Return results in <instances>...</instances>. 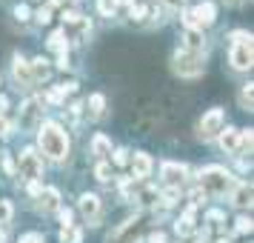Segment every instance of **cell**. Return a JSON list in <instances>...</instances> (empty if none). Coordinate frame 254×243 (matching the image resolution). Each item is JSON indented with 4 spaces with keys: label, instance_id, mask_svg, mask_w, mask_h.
I'll return each instance as SVG.
<instances>
[{
    "label": "cell",
    "instance_id": "obj_39",
    "mask_svg": "<svg viewBox=\"0 0 254 243\" xmlns=\"http://www.w3.org/2000/svg\"><path fill=\"white\" fill-rule=\"evenodd\" d=\"M3 166H6V172H9V174L14 172V163H12V158H6V161H3Z\"/></svg>",
    "mask_w": 254,
    "mask_h": 243
},
{
    "label": "cell",
    "instance_id": "obj_45",
    "mask_svg": "<svg viewBox=\"0 0 254 243\" xmlns=\"http://www.w3.org/2000/svg\"><path fill=\"white\" fill-rule=\"evenodd\" d=\"M49 3H52V6H58V3H60V0H49Z\"/></svg>",
    "mask_w": 254,
    "mask_h": 243
},
{
    "label": "cell",
    "instance_id": "obj_34",
    "mask_svg": "<svg viewBox=\"0 0 254 243\" xmlns=\"http://www.w3.org/2000/svg\"><path fill=\"white\" fill-rule=\"evenodd\" d=\"M14 17H17V20H26V17H29V9H26V6H17V9H14Z\"/></svg>",
    "mask_w": 254,
    "mask_h": 243
},
{
    "label": "cell",
    "instance_id": "obj_17",
    "mask_svg": "<svg viewBox=\"0 0 254 243\" xmlns=\"http://www.w3.org/2000/svg\"><path fill=\"white\" fill-rule=\"evenodd\" d=\"M186 46H189V52H200L203 49V32L200 29H186Z\"/></svg>",
    "mask_w": 254,
    "mask_h": 243
},
{
    "label": "cell",
    "instance_id": "obj_44",
    "mask_svg": "<svg viewBox=\"0 0 254 243\" xmlns=\"http://www.w3.org/2000/svg\"><path fill=\"white\" fill-rule=\"evenodd\" d=\"M0 243H6V232L0 229Z\"/></svg>",
    "mask_w": 254,
    "mask_h": 243
},
{
    "label": "cell",
    "instance_id": "obj_13",
    "mask_svg": "<svg viewBox=\"0 0 254 243\" xmlns=\"http://www.w3.org/2000/svg\"><path fill=\"white\" fill-rule=\"evenodd\" d=\"M77 206H80V212H83L89 220H94L97 215H100V197L86 192V195H80V203H77Z\"/></svg>",
    "mask_w": 254,
    "mask_h": 243
},
{
    "label": "cell",
    "instance_id": "obj_33",
    "mask_svg": "<svg viewBox=\"0 0 254 243\" xmlns=\"http://www.w3.org/2000/svg\"><path fill=\"white\" fill-rule=\"evenodd\" d=\"M60 212V220H63V226H71V209H58Z\"/></svg>",
    "mask_w": 254,
    "mask_h": 243
},
{
    "label": "cell",
    "instance_id": "obj_29",
    "mask_svg": "<svg viewBox=\"0 0 254 243\" xmlns=\"http://www.w3.org/2000/svg\"><path fill=\"white\" fill-rule=\"evenodd\" d=\"M9 218H12V203L3 200V203H0V223H6Z\"/></svg>",
    "mask_w": 254,
    "mask_h": 243
},
{
    "label": "cell",
    "instance_id": "obj_32",
    "mask_svg": "<svg viewBox=\"0 0 254 243\" xmlns=\"http://www.w3.org/2000/svg\"><path fill=\"white\" fill-rule=\"evenodd\" d=\"M37 20H40V23H49V20H52V12H49V6H43V9L37 12Z\"/></svg>",
    "mask_w": 254,
    "mask_h": 243
},
{
    "label": "cell",
    "instance_id": "obj_12",
    "mask_svg": "<svg viewBox=\"0 0 254 243\" xmlns=\"http://www.w3.org/2000/svg\"><path fill=\"white\" fill-rule=\"evenodd\" d=\"M151 166H154V163H151V158L146 155V152H137V155H134V161H131V169H134V177H137V180L149 177Z\"/></svg>",
    "mask_w": 254,
    "mask_h": 243
},
{
    "label": "cell",
    "instance_id": "obj_10",
    "mask_svg": "<svg viewBox=\"0 0 254 243\" xmlns=\"http://www.w3.org/2000/svg\"><path fill=\"white\" fill-rule=\"evenodd\" d=\"M186 177V166H180V163H163V180L172 186H180Z\"/></svg>",
    "mask_w": 254,
    "mask_h": 243
},
{
    "label": "cell",
    "instance_id": "obj_30",
    "mask_svg": "<svg viewBox=\"0 0 254 243\" xmlns=\"http://www.w3.org/2000/svg\"><path fill=\"white\" fill-rule=\"evenodd\" d=\"M115 163H117V166H126V163H128V152L126 149H117L115 152Z\"/></svg>",
    "mask_w": 254,
    "mask_h": 243
},
{
    "label": "cell",
    "instance_id": "obj_46",
    "mask_svg": "<svg viewBox=\"0 0 254 243\" xmlns=\"http://www.w3.org/2000/svg\"><path fill=\"white\" fill-rule=\"evenodd\" d=\"M217 243H229V241H217Z\"/></svg>",
    "mask_w": 254,
    "mask_h": 243
},
{
    "label": "cell",
    "instance_id": "obj_25",
    "mask_svg": "<svg viewBox=\"0 0 254 243\" xmlns=\"http://www.w3.org/2000/svg\"><path fill=\"white\" fill-rule=\"evenodd\" d=\"M234 229L240 232V235L252 232V218H246V215H243V218H237V226H234Z\"/></svg>",
    "mask_w": 254,
    "mask_h": 243
},
{
    "label": "cell",
    "instance_id": "obj_21",
    "mask_svg": "<svg viewBox=\"0 0 254 243\" xmlns=\"http://www.w3.org/2000/svg\"><path fill=\"white\" fill-rule=\"evenodd\" d=\"M49 46L60 52V55H66V32H55V35L49 37Z\"/></svg>",
    "mask_w": 254,
    "mask_h": 243
},
{
    "label": "cell",
    "instance_id": "obj_26",
    "mask_svg": "<svg viewBox=\"0 0 254 243\" xmlns=\"http://www.w3.org/2000/svg\"><path fill=\"white\" fill-rule=\"evenodd\" d=\"M63 97H66V94H63V92H60V86H58V89H52V92H46V100H49V103H63Z\"/></svg>",
    "mask_w": 254,
    "mask_h": 243
},
{
    "label": "cell",
    "instance_id": "obj_24",
    "mask_svg": "<svg viewBox=\"0 0 254 243\" xmlns=\"http://www.w3.org/2000/svg\"><path fill=\"white\" fill-rule=\"evenodd\" d=\"M97 9H100V14H106V17H112L117 9V0H97Z\"/></svg>",
    "mask_w": 254,
    "mask_h": 243
},
{
    "label": "cell",
    "instance_id": "obj_28",
    "mask_svg": "<svg viewBox=\"0 0 254 243\" xmlns=\"http://www.w3.org/2000/svg\"><path fill=\"white\" fill-rule=\"evenodd\" d=\"M240 146L246 152H252V129H246V132H240Z\"/></svg>",
    "mask_w": 254,
    "mask_h": 243
},
{
    "label": "cell",
    "instance_id": "obj_37",
    "mask_svg": "<svg viewBox=\"0 0 254 243\" xmlns=\"http://www.w3.org/2000/svg\"><path fill=\"white\" fill-rule=\"evenodd\" d=\"M174 229H177V235H191V226H186V223H177Z\"/></svg>",
    "mask_w": 254,
    "mask_h": 243
},
{
    "label": "cell",
    "instance_id": "obj_15",
    "mask_svg": "<svg viewBox=\"0 0 254 243\" xmlns=\"http://www.w3.org/2000/svg\"><path fill=\"white\" fill-rule=\"evenodd\" d=\"M29 72H32V81H46L52 69H49V60L46 58H37V60L29 63Z\"/></svg>",
    "mask_w": 254,
    "mask_h": 243
},
{
    "label": "cell",
    "instance_id": "obj_23",
    "mask_svg": "<svg viewBox=\"0 0 254 243\" xmlns=\"http://www.w3.org/2000/svg\"><path fill=\"white\" fill-rule=\"evenodd\" d=\"M252 103H254V89H252V83H246L240 92V106L243 109H252Z\"/></svg>",
    "mask_w": 254,
    "mask_h": 243
},
{
    "label": "cell",
    "instance_id": "obj_4",
    "mask_svg": "<svg viewBox=\"0 0 254 243\" xmlns=\"http://www.w3.org/2000/svg\"><path fill=\"white\" fill-rule=\"evenodd\" d=\"M174 69L180 72L183 78H197L203 72V58L200 52H177L174 55Z\"/></svg>",
    "mask_w": 254,
    "mask_h": 243
},
{
    "label": "cell",
    "instance_id": "obj_31",
    "mask_svg": "<svg viewBox=\"0 0 254 243\" xmlns=\"http://www.w3.org/2000/svg\"><path fill=\"white\" fill-rule=\"evenodd\" d=\"M180 223H186V226H191V223H194V206H189L183 212V220H180Z\"/></svg>",
    "mask_w": 254,
    "mask_h": 243
},
{
    "label": "cell",
    "instance_id": "obj_40",
    "mask_svg": "<svg viewBox=\"0 0 254 243\" xmlns=\"http://www.w3.org/2000/svg\"><path fill=\"white\" fill-rule=\"evenodd\" d=\"M208 220H223V212H217V209H214V212H208Z\"/></svg>",
    "mask_w": 254,
    "mask_h": 243
},
{
    "label": "cell",
    "instance_id": "obj_3",
    "mask_svg": "<svg viewBox=\"0 0 254 243\" xmlns=\"http://www.w3.org/2000/svg\"><path fill=\"white\" fill-rule=\"evenodd\" d=\"M231 183H234V177H231L226 169H220V166H208V169H203L200 172V186L206 189V192H211V195H226L231 189Z\"/></svg>",
    "mask_w": 254,
    "mask_h": 243
},
{
    "label": "cell",
    "instance_id": "obj_16",
    "mask_svg": "<svg viewBox=\"0 0 254 243\" xmlns=\"http://www.w3.org/2000/svg\"><path fill=\"white\" fill-rule=\"evenodd\" d=\"M231 203H234V206H240V209L252 206V186H249V183L237 186V192H234V200H231Z\"/></svg>",
    "mask_w": 254,
    "mask_h": 243
},
{
    "label": "cell",
    "instance_id": "obj_27",
    "mask_svg": "<svg viewBox=\"0 0 254 243\" xmlns=\"http://www.w3.org/2000/svg\"><path fill=\"white\" fill-rule=\"evenodd\" d=\"M23 112H26V123H32V117L37 115V100H29V103L23 106Z\"/></svg>",
    "mask_w": 254,
    "mask_h": 243
},
{
    "label": "cell",
    "instance_id": "obj_20",
    "mask_svg": "<svg viewBox=\"0 0 254 243\" xmlns=\"http://www.w3.org/2000/svg\"><path fill=\"white\" fill-rule=\"evenodd\" d=\"M60 241H63V243H80L83 241V232L80 229H71V226H63V232H60Z\"/></svg>",
    "mask_w": 254,
    "mask_h": 243
},
{
    "label": "cell",
    "instance_id": "obj_11",
    "mask_svg": "<svg viewBox=\"0 0 254 243\" xmlns=\"http://www.w3.org/2000/svg\"><path fill=\"white\" fill-rule=\"evenodd\" d=\"M12 75H14V81L20 83V86H32V72H29V63H26L20 55H14V60H12Z\"/></svg>",
    "mask_w": 254,
    "mask_h": 243
},
{
    "label": "cell",
    "instance_id": "obj_1",
    "mask_svg": "<svg viewBox=\"0 0 254 243\" xmlns=\"http://www.w3.org/2000/svg\"><path fill=\"white\" fill-rule=\"evenodd\" d=\"M37 138H40L43 155L52 158V161H63V158L69 155V138H66V132H63L58 123H43Z\"/></svg>",
    "mask_w": 254,
    "mask_h": 243
},
{
    "label": "cell",
    "instance_id": "obj_36",
    "mask_svg": "<svg viewBox=\"0 0 254 243\" xmlns=\"http://www.w3.org/2000/svg\"><path fill=\"white\" fill-rule=\"evenodd\" d=\"M149 243H166V235H163V232H154L149 238Z\"/></svg>",
    "mask_w": 254,
    "mask_h": 243
},
{
    "label": "cell",
    "instance_id": "obj_42",
    "mask_svg": "<svg viewBox=\"0 0 254 243\" xmlns=\"http://www.w3.org/2000/svg\"><path fill=\"white\" fill-rule=\"evenodd\" d=\"M6 106H9V100H6V97H3V94H0V115H3V112H6Z\"/></svg>",
    "mask_w": 254,
    "mask_h": 243
},
{
    "label": "cell",
    "instance_id": "obj_9",
    "mask_svg": "<svg viewBox=\"0 0 254 243\" xmlns=\"http://www.w3.org/2000/svg\"><path fill=\"white\" fill-rule=\"evenodd\" d=\"M220 146L226 152H231V155H237L240 152V129H231V126L223 129L220 132Z\"/></svg>",
    "mask_w": 254,
    "mask_h": 243
},
{
    "label": "cell",
    "instance_id": "obj_41",
    "mask_svg": "<svg viewBox=\"0 0 254 243\" xmlns=\"http://www.w3.org/2000/svg\"><path fill=\"white\" fill-rule=\"evenodd\" d=\"M0 135H9V126H6V120L0 117Z\"/></svg>",
    "mask_w": 254,
    "mask_h": 243
},
{
    "label": "cell",
    "instance_id": "obj_5",
    "mask_svg": "<svg viewBox=\"0 0 254 243\" xmlns=\"http://www.w3.org/2000/svg\"><path fill=\"white\" fill-rule=\"evenodd\" d=\"M20 174H23L29 183H35L37 177L43 174V161L35 149H23L20 152Z\"/></svg>",
    "mask_w": 254,
    "mask_h": 243
},
{
    "label": "cell",
    "instance_id": "obj_43",
    "mask_svg": "<svg viewBox=\"0 0 254 243\" xmlns=\"http://www.w3.org/2000/svg\"><path fill=\"white\" fill-rule=\"evenodd\" d=\"M166 3H169V6H174V9H177V6H183L186 0H166Z\"/></svg>",
    "mask_w": 254,
    "mask_h": 243
},
{
    "label": "cell",
    "instance_id": "obj_7",
    "mask_svg": "<svg viewBox=\"0 0 254 243\" xmlns=\"http://www.w3.org/2000/svg\"><path fill=\"white\" fill-rule=\"evenodd\" d=\"M140 218L128 220V223H123L117 232H112L109 235V243H137V235H140Z\"/></svg>",
    "mask_w": 254,
    "mask_h": 243
},
{
    "label": "cell",
    "instance_id": "obj_18",
    "mask_svg": "<svg viewBox=\"0 0 254 243\" xmlns=\"http://www.w3.org/2000/svg\"><path fill=\"white\" fill-rule=\"evenodd\" d=\"M92 152L94 155H100V158L112 155V143H109V138H106V135H97V138L92 140Z\"/></svg>",
    "mask_w": 254,
    "mask_h": 243
},
{
    "label": "cell",
    "instance_id": "obj_14",
    "mask_svg": "<svg viewBox=\"0 0 254 243\" xmlns=\"http://www.w3.org/2000/svg\"><path fill=\"white\" fill-rule=\"evenodd\" d=\"M40 209H43V212H58L60 209V192L58 189H43V192H40Z\"/></svg>",
    "mask_w": 254,
    "mask_h": 243
},
{
    "label": "cell",
    "instance_id": "obj_6",
    "mask_svg": "<svg viewBox=\"0 0 254 243\" xmlns=\"http://www.w3.org/2000/svg\"><path fill=\"white\" fill-rule=\"evenodd\" d=\"M223 123H226V115H223V109H211L203 115L200 120V138H214L223 132Z\"/></svg>",
    "mask_w": 254,
    "mask_h": 243
},
{
    "label": "cell",
    "instance_id": "obj_8",
    "mask_svg": "<svg viewBox=\"0 0 254 243\" xmlns=\"http://www.w3.org/2000/svg\"><path fill=\"white\" fill-rule=\"evenodd\" d=\"M191 17H194V23H197V26H208V23H214V17H217V9H214V3L203 0V3L197 6L194 12H191Z\"/></svg>",
    "mask_w": 254,
    "mask_h": 243
},
{
    "label": "cell",
    "instance_id": "obj_38",
    "mask_svg": "<svg viewBox=\"0 0 254 243\" xmlns=\"http://www.w3.org/2000/svg\"><path fill=\"white\" fill-rule=\"evenodd\" d=\"M58 66H60V69H69V58H66V55H60V60H58Z\"/></svg>",
    "mask_w": 254,
    "mask_h": 243
},
{
    "label": "cell",
    "instance_id": "obj_22",
    "mask_svg": "<svg viewBox=\"0 0 254 243\" xmlns=\"http://www.w3.org/2000/svg\"><path fill=\"white\" fill-rule=\"evenodd\" d=\"M94 177H97L100 183H109V180H112V166H109V163H97V166H94Z\"/></svg>",
    "mask_w": 254,
    "mask_h": 243
},
{
    "label": "cell",
    "instance_id": "obj_2",
    "mask_svg": "<svg viewBox=\"0 0 254 243\" xmlns=\"http://www.w3.org/2000/svg\"><path fill=\"white\" fill-rule=\"evenodd\" d=\"M231 66L237 72L252 69V60H254V46H252V35L249 32H234L231 35V52H229Z\"/></svg>",
    "mask_w": 254,
    "mask_h": 243
},
{
    "label": "cell",
    "instance_id": "obj_19",
    "mask_svg": "<svg viewBox=\"0 0 254 243\" xmlns=\"http://www.w3.org/2000/svg\"><path fill=\"white\" fill-rule=\"evenodd\" d=\"M103 109H106V97L103 94H92V97H89V115L100 117L103 115Z\"/></svg>",
    "mask_w": 254,
    "mask_h": 243
},
{
    "label": "cell",
    "instance_id": "obj_47",
    "mask_svg": "<svg viewBox=\"0 0 254 243\" xmlns=\"http://www.w3.org/2000/svg\"><path fill=\"white\" fill-rule=\"evenodd\" d=\"M226 3H234V0H226Z\"/></svg>",
    "mask_w": 254,
    "mask_h": 243
},
{
    "label": "cell",
    "instance_id": "obj_35",
    "mask_svg": "<svg viewBox=\"0 0 254 243\" xmlns=\"http://www.w3.org/2000/svg\"><path fill=\"white\" fill-rule=\"evenodd\" d=\"M20 243H46V241H43L40 235H26V238H23Z\"/></svg>",
    "mask_w": 254,
    "mask_h": 243
}]
</instances>
